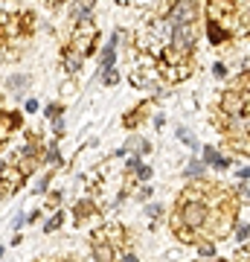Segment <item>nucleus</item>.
Returning <instances> with one entry per match:
<instances>
[{"label":"nucleus","mask_w":250,"mask_h":262,"mask_svg":"<svg viewBox=\"0 0 250 262\" xmlns=\"http://www.w3.org/2000/svg\"><path fill=\"white\" fill-rule=\"evenodd\" d=\"M146 213H149L152 219H155V216H160V204H149V207H146Z\"/></svg>","instance_id":"23"},{"label":"nucleus","mask_w":250,"mask_h":262,"mask_svg":"<svg viewBox=\"0 0 250 262\" xmlns=\"http://www.w3.org/2000/svg\"><path fill=\"white\" fill-rule=\"evenodd\" d=\"M114 62H117V53H114V44H108V47L102 50V62H99V65H102V70H111Z\"/></svg>","instance_id":"11"},{"label":"nucleus","mask_w":250,"mask_h":262,"mask_svg":"<svg viewBox=\"0 0 250 262\" xmlns=\"http://www.w3.org/2000/svg\"><path fill=\"white\" fill-rule=\"evenodd\" d=\"M233 9H236V0H213V3H210L213 21H221L224 15H233Z\"/></svg>","instance_id":"5"},{"label":"nucleus","mask_w":250,"mask_h":262,"mask_svg":"<svg viewBox=\"0 0 250 262\" xmlns=\"http://www.w3.org/2000/svg\"><path fill=\"white\" fill-rule=\"evenodd\" d=\"M245 102H248V97H242V94H236V91H230V94H224V111L227 114H242L245 111Z\"/></svg>","instance_id":"4"},{"label":"nucleus","mask_w":250,"mask_h":262,"mask_svg":"<svg viewBox=\"0 0 250 262\" xmlns=\"http://www.w3.org/2000/svg\"><path fill=\"white\" fill-rule=\"evenodd\" d=\"M94 6H96V0H73V18L76 21H88Z\"/></svg>","instance_id":"7"},{"label":"nucleus","mask_w":250,"mask_h":262,"mask_svg":"<svg viewBox=\"0 0 250 262\" xmlns=\"http://www.w3.org/2000/svg\"><path fill=\"white\" fill-rule=\"evenodd\" d=\"M94 260L96 262H114V248L105 245V242H99V245L94 248Z\"/></svg>","instance_id":"9"},{"label":"nucleus","mask_w":250,"mask_h":262,"mask_svg":"<svg viewBox=\"0 0 250 262\" xmlns=\"http://www.w3.org/2000/svg\"><path fill=\"white\" fill-rule=\"evenodd\" d=\"M184 175H187V178H201V175H204V164H201V161H189L187 169H184Z\"/></svg>","instance_id":"13"},{"label":"nucleus","mask_w":250,"mask_h":262,"mask_svg":"<svg viewBox=\"0 0 250 262\" xmlns=\"http://www.w3.org/2000/svg\"><path fill=\"white\" fill-rule=\"evenodd\" d=\"M201 254H204V257H216V248H213V245H201Z\"/></svg>","instance_id":"24"},{"label":"nucleus","mask_w":250,"mask_h":262,"mask_svg":"<svg viewBox=\"0 0 250 262\" xmlns=\"http://www.w3.org/2000/svg\"><path fill=\"white\" fill-rule=\"evenodd\" d=\"M62 105H59V102H56V105H50V108H47V117H53V120H59V117H62Z\"/></svg>","instance_id":"18"},{"label":"nucleus","mask_w":250,"mask_h":262,"mask_svg":"<svg viewBox=\"0 0 250 262\" xmlns=\"http://www.w3.org/2000/svg\"><path fill=\"white\" fill-rule=\"evenodd\" d=\"M195 15H198V0H175L169 15H166V21L172 27H184V24L195 21Z\"/></svg>","instance_id":"2"},{"label":"nucleus","mask_w":250,"mask_h":262,"mask_svg":"<svg viewBox=\"0 0 250 262\" xmlns=\"http://www.w3.org/2000/svg\"><path fill=\"white\" fill-rule=\"evenodd\" d=\"M178 140H181V143H187L192 152H198V149H201V146H198V140H195V137H192L187 129H178Z\"/></svg>","instance_id":"14"},{"label":"nucleus","mask_w":250,"mask_h":262,"mask_svg":"<svg viewBox=\"0 0 250 262\" xmlns=\"http://www.w3.org/2000/svg\"><path fill=\"white\" fill-rule=\"evenodd\" d=\"M38 111V102L35 99H27V114H35Z\"/></svg>","instance_id":"26"},{"label":"nucleus","mask_w":250,"mask_h":262,"mask_svg":"<svg viewBox=\"0 0 250 262\" xmlns=\"http://www.w3.org/2000/svg\"><path fill=\"white\" fill-rule=\"evenodd\" d=\"M44 161H47L50 166H59V164H62V155H59V146H56V143H50V149L44 152Z\"/></svg>","instance_id":"12"},{"label":"nucleus","mask_w":250,"mask_h":262,"mask_svg":"<svg viewBox=\"0 0 250 262\" xmlns=\"http://www.w3.org/2000/svg\"><path fill=\"white\" fill-rule=\"evenodd\" d=\"M30 85H32V79H30V76H24V73H15V76H9V79H6V88H9L12 94H18V97H21Z\"/></svg>","instance_id":"6"},{"label":"nucleus","mask_w":250,"mask_h":262,"mask_svg":"<svg viewBox=\"0 0 250 262\" xmlns=\"http://www.w3.org/2000/svg\"><path fill=\"white\" fill-rule=\"evenodd\" d=\"M137 178H140V181H149V178H152V166H140V169H137Z\"/></svg>","instance_id":"19"},{"label":"nucleus","mask_w":250,"mask_h":262,"mask_svg":"<svg viewBox=\"0 0 250 262\" xmlns=\"http://www.w3.org/2000/svg\"><path fill=\"white\" fill-rule=\"evenodd\" d=\"M62 222H64V213H56L53 219H47V225H44V233H56V230L62 228Z\"/></svg>","instance_id":"15"},{"label":"nucleus","mask_w":250,"mask_h":262,"mask_svg":"<svg viewBox=\"0 0 250 262\" xmlns=\"http://www.w3.org/2000/svg\"><path fill=\"white\" fill-rule=\"evenodd\" d=\"M47 187H50V175H44V178H41V181L35 184V193H44Z\"/></svg>","instance_id":"21"},{"label":"nucleus","mask_w":250,"mask_h":262,"mask_svg":"<svg viewBox=\"0 0 250 262\" xmlns=\"http://www.w3.org/2000/svg\"><path fill=\"white\" fill-rule=\"evenodd\" d=\"M102 82H105V85H114V82H117V70H114V67H111V70H102Z\"/></svg>","instance_id":"17"},{"label":"nucleus","mask_w":250,"mask_h":262,"mask_svg":"<svg viewBox=\"0 0 250 262\" xmlns=\"http://www.w3.org/2000/svg\"><path fill=\"white\" fill-rule=\"evenodd\" d=\"M224 38H227V33H224L221 21H210V41H213V44H221Z\"/></svg>","instance_id":"10"},{"label":"nucleus","mask_w":250,"mask_h":262,"mask_svg":"<svg viewBox=\"0 0 250 262\" xmlns=\"http://www.w3.org/2000/svg\"><path fill=\"white\" fill-rule=\"evenodd\" d=\"M248 236H250V225H239L236 228V242H245Z\"/></svg>","instance_id":"16"},{"label":"nucleus","mask_w":250,"mask_h":262,"mask_svg":"<svg viewBox=\"0 0 250 262\" xmlns=\"http://www.w3.org/2000/svg\"><path fill=\"white\" fill-rule=\"evenodd\" d=\"M192 47H195V30H192V24L175 27V30H172V41H169V50L178 53V56H184Z\"/></svg>","instance_id":"3"},{"label":"nucleus","mask_w":250,"mask_h":262,"mask_svg":"<svg viewBox=\"0 0 250 262\" xmlns=\"http://www.w3.org/2000/svg\"><path fill=\"white\" fill-rule=\"evenodd\" d=\"M123 262H137V257H134V254H128V257H123Z\"/></svg>","instance_id":"28"},{"label":"nucleus","mask_w":250,"mask_h":262,"mask_svg":"<svg viewBox=\"0 0 250 262\" xmlns=\"http://www.w3.org/2000/svg\"><path fill=\"white\" fill-rule=\"evenodd\" d=\"M53 134H56V137L64 134V123H62V120H56V123H53Z\"/></svg>","instance_id":"25"},{"label":"nucleus","mask_w":250,"mask_h":262,"mask_svg":"<svg viewBox=\"0 0 250 262\" xmlns=\"http://www.w3.org/2000/svg\"><path fill=\"white\" fill-rule=\"evenodd\" d=\"M210 219V210L201 198H184V207H181V225H187L189 230H198L207 225Z\"/></svg>","instance_id":"1"},{"label":"nucleus","mask_w":250,"mask_h":262,"mask_svg":"<svg viewBox=\"0 0 250 262\" xmlns=\"http://www.w3.org/2000/svg\"><path fill=\"white\" fill-rule=\"evenodd\" d=\"M204 161H207L210 166H216V169H227V166H230V161H227V158H221L213 146H204Z\"/></svg>","instance_id":"8"},{"label":"nucleus","mask_w":250,"mask_h":262,"mask_svg":"<svg viewBox=\"0 0 250 262\" xmlns=\"http://www.w3.org/2000/svg\"><path fill=\"white\" fill-rule=\"evenodd\" d=\"M0 260H3V248H0Z\"/></svg>","instance_id":"29"},{"label":"nucleus","mask_w":250,"mask_h":262,"mask_svg":"<svg viewBox=\"0 0 250 262\" xmlns=\"http://www.w3.org/2000/svg\"><path fill=\"white\" fill-rule=\"evenodd\" d=\"M24 222H27V216H24V213H15V219H12V228L21 230V228H24Z\"/></svg>","instance_id":"20"},{"label":"nucleus","mask_w":250,"mask_h":262,"mask_svg":"<svg viewBox=\"0 0 250 262\" xmlns=\"http://www.w3.org/2000/svg\"><path fill=\"white\" fill-rule=\"evenodd\" d=\"M236 178H239V184H248V181H250V169H239V172H236Z\"/></svg>","instance_id":"22"},{"label":"nucleus","mask_w":250,"mask_h":262,"mask_svg":"<svg viewBox=\"0 0 250 262\" xmlns=\"http://www.w3.org/2000/svg\"><path fill=\"white\" fill-rule=\"evenodd\" d=\"M140 158H131V161H128V172H134V169H140Z\"/></svg>","instance_id":"27"}]
</instances>
